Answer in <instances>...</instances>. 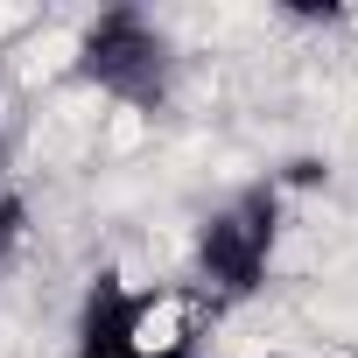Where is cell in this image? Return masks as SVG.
<instances>
[{
    "mask_svg": "<svg viewBox=\"0 0 358 358\" xmlns=\"http://www.w3.org/2000/svg\"><path fill=\"white\" fill-rule=\"evenodd\" d=\"M218 302L197 281H99L78 316V358H197Z\"/></svg>",
    "mask_w": 358,
    "mask_h": 358,
    "instance_id": "obj_1",
    "label": "cell"
},
{
    "mask_svg": "<svg viewBox=\"0 0 358 358\" xmlns=\"http://www.w3.org/2000/svg\"><path fill=\"white\" fill-rule=\"evenodd\" d=\"M78 78H92L99 92H113V99H127V106H148V99H162V85H169V43H162V29H155L148 15L113 8V15H99V22L85 29V43H78Z\"/></svg>",
    "mask_w": 358,
    "mask_h": 358,
    "instance_id": "obj_2",
    "label": "cell"
},
{
    "mask_svg": "<svg viewBox=\"0 0 358 358\" xmlns=\"http://www.w3.org/2000/svg\"><path fill=\"white\" fill-rule=\"evenodd\" d=\"M274 190H246V197H232L204 232H197V288L211 295V302H225V295H253L260 288V274H267V253H274Z\"/></svg>",
    "mask_w": 358,
    "mask_h": 358,
    "instance_id": "obj_3",
    "label": "cell"
},
{
    "mask_svg": "<svg viewBox=\"0 0 358 358\" xmlns=\"http://www.w3.org/2000/svg\"><path fill=\"white\" fill-rule=\"evenodd\" d=\"M15 239H22V183H15L8 155H0V260L15 253Z\"/></svg>",
    "mask_w": 358,
    "mask_h": 358,
    "instance_id": "obj_4",
    "label": "cell"
}]
</instances>
